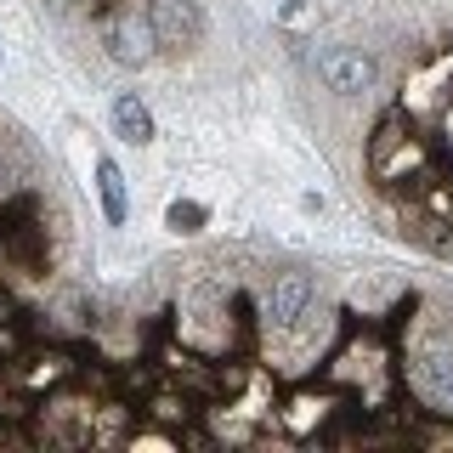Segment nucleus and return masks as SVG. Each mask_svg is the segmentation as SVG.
<instances>
[{"label": "nucleus", "mask_w": 453, "mask_h": 453, "mask_svg": "<svg viewBox=\"0 0 453 453\" xmlns=\"http://www.w3.org/2000/svg\"><path fill=\"white\" fill-rule=\"evenodd\" d=\"M374 57L357 51V46H323L318 51V80L329 85L334 96H363L368 85H374Z\"/></svg>", "instance_id": "nucleus-3"}, {"label": "nucleus", "mask_w": 453, "mask_h": 453, "mask_svg": "<svg viewBox=\"0 0 453 453\" xmlns=\"http://www.w3.org/2000/svg\"><path fill=\"white\" fill-rule=\"evenodd\" d=\"M103 40H108V57H113V63H125V68H142L153 51H159V46H153V28H148V18H131V12L108 18Z\"/></svg>", "instance_id": "nucleus-4"}, {"label": "nucleus", "mask_w": 453, "mask_h": 453, "mask_svg": "<svg viewBox=\"0 0 453 453\" xmlns=\"http://www.w3.org/2000/svg\"><path fill=\"white\" fill-rule=\"evenodd\" d=\"M408 386L419 403H431L436 414H453V346H425L408 363Z\"/></svg>", "instance_id": "nucleus-1"}, {"label": "nucleus", "mask_w": 453, "mask_h": 453, "mask_svg": "<svg viewBox=\"0 0 453 453\" xmlns=\"http://www.w3.org/2000/svg\"><path fill=\"white\" fill-rule=\"evenodd\" d=\"M96 193H103V216L119 226L131 204H125V176H119V165H113V159H96Z\"/></svg>", "instance_id": "nucleus-7"}, {"label": "nucleus", "mask_w": 453, "mask_h": 453, "mask_svg": "<svg viewBox=\"0 0 453 453\" xmlns=\"http://www.w3.org/2000/svg\"><path fill=\"white\" fill-rule=\"evenodd\" d=\"M165 221L176 226V233H198V226H204V204H193V198H176Z\"/></svg>", "instance_id": "nucleus-8"}, {"label": "nucleus", "mask_w": 453, "mask_h": 453, "mask_svg": "<svg viewBox=\"0 0 453 453\" xmlns=\"http://www.w3.org/2000/svg\"><path fill=\"white\" fill-rule=\"evenodd\" d=\"M113 131H119L125 142H136V148H142V142H153V113L142 108L136 91H119V96H113Z\"/></svg>", "instance_id": "nucleus-6"}, {"label": "nucleus", "mask_w": 453, "mask_h": 453, "mask_svg": "<svg viewBox=\"0 0 453 453\" xmlns=\"http://www.w3.org/2000/svg\"><path fill=\"white\" fill-rule=\"evenodd\" d=\"M306 306H311V278L306 273L273 278V289H266V323H273V329H295V323L306 318Z\"/></svg>", "instance_id": "nucleus-5"}, {"label": "nucleus", "mask_w": 453, "mask_h": 453, "mask_svg": "<svg viewBox=\"0 0 453 453\" xmlns=\"http://www.w3.org/2000/svg\"><path fill=\"white\" fill-rule=\"evenodd\" d=\"M148 28H153V46L165 51H188L204 40V18H198L193 0H148Z\"/></svg>", "instance_id": "nucleus-2"}]
</instances>
